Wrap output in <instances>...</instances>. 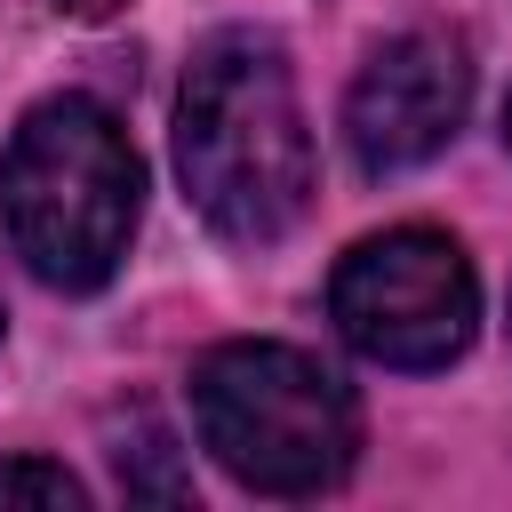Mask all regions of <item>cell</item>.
Here are the masks:
<instances>
[{
    "instance_id": "6da1fadb",
    "label": "cell",
    "mask_w": 512,
    "mask_h": 512,
    "mask_svg": "<svg viewBox=\"0 0 512 512\" xmlns=\"http://www.w3.org/2000/svg\"><path fill=\"white\" fill-rule=\"evenodd\" d=\"M176 176L184 200L240 248L296 232L312 208V128L272 32L200 40L176 96Z\"/></svg>"
},
{
    "instance_id": "3957f363",
    "label": "cell",
    "mask_w": 512,
    "mask_h": 512,
    "mask_svg": "<svg viewBox=\"0 0 512 512\" xmlns=\"http://www.w3.org/2000/svg\"><path fill=\"white\" fill-rule=\"evenodd\" d=\"M192 424H200V448L256 496H320L352 472V448H360V416L336 368L264 336H232L200 352Z\"/></svg>"
},
{
    "instance_id": "52a82bcc",
    "label": "cell",
    "mask_w": 512,
    "mask_h": 512,
    "mask_svg": "<svg viewBox=\"0 0 512 512\" xmlns=\"http://www.w3.org/2000/svg\"><path fill=\"white\" fill-rule=\"evenodd\" d=\"M56 8H64V16H112L120 0H56Z\"/></svg>"
},
{
    "instance_id": "7a4b0ae2",
    "label": "cell",
    "mask_w": 512,
    "mask_h": 512,
    "mask_svg": "<svg viewBox=\"0 0 512 512\" xmlns=\"http://www.w3.org/2000/svg\"><path fill=\"white\" fill-rule=\"evenodd\" d=\"M136 208V144L96 96H48L24 112L0 160V224L48 288H104L128 256Z\"/></svg>"
},
{
    "instance_id": "277c9868",
    "label": "cell",
    "mask_w": 512,
    "mask_h": 512,
    "mask_svg": "<svg viewBox=\"0 0 512 512\" xmlns=\"http://www.w3.org/2000/svg\"><path fill=\"white\" fill-rule=\"evenodd\" d=\"M328 312L344 344L376 368H448L480 328V280L448 232L400 224L344 248L328 280Z\"/></svg>"
},
{
    "instance_id": "ba28073f",
    "label": "cell",
    "mask_w": 512,
    "mask_h": 512,
    "mask_svg": "<svg viewBox=\"0 0 512 512\" xmlns=\"http://www.w3.org/2000/svg\"><path fill=\"white\" fill-rule=\"evenodd\" d=\"M504 144H512V104H504Z\"/></svg>"
},
{
    "instance_id": "5b68a950",
    "label": "cell",
    "mask_w": 512,
    "mask_h": 512,
    "mask_svg": "<svg viewBox=\"0 0 512 512\" xmlns=\"http://www.w3.org/2000/svg\"><path fill=\"white\" fill-rule=\"evenodd\" d=\"M464 104H472V64H464V40L448 32H392L352 96H344V144L368 176H400V168H424L456 128H464Z\"/></svg>"
},
{
    "instance_id": "8992f818",
    "label": "cell",
    "mask_w": 512,
    "mask_h": 512,
    "mask_svg": "<svg viewBox=\"0 0 512 512\" xmlns=\"http://www.w3.org/2000/svg\"><path fill=\"white\" fill-rule=\"evenodd\" d=\"M0 504H40V512H80L88 504V488L64 472V464H48V456H16V464H0Z\"/></svg>"
}]
</instances>
